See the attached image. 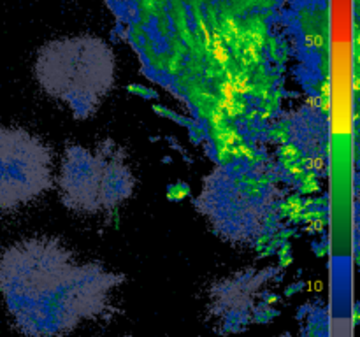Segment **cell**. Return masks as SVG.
Segmentation results:
<instances>
[{
	"mask_svg": "<svg viewBox=\"0 0 360 337\" xmlns=\"http://www.w3.org/2000/svg\"><path fill=\"white\" fill-rule=\"evenodd\" d=\"M60 195L74 213L112 211L132 197L136 178L123 151L112 140L97 147L70 146L60 168Z\"/></svg>",
	"mask_w": 360,
	"mask_h": 337,
	"instance_id": "277c9868",
	"label": "cell"
},
{
	"mask_svg": "<svg viewBox=\"0 0 360 337\" xmlns=\"http://www.w3.org/2000/svg\"><path fill=\"white\" fill-rule=\"evenodd\" d=\"M115 55L102 39L74 35L42 46L34 72L42 90L65 102L74 118L94 114L115 83Z\"/></svg>",
	"mask_w": 360,
	"mask_h": 337,
	"instance_id": "3957f363",
	"label": "cell"
},
{
	"mask_svg": "<svg viewBox=\"0 0 360 337\" xmlns=\"http://www.w3.org/2000/svg\"><path fill=\"white\" fill-rule=\"evenodd\" d=\"M127 337H130V336H127Z\"/></svg>",
	"mask_w": 360,
	"mask_h": 337,
	"instance_id": "ba28073f",
	"label": "cell"
},
{
	"mask_svg": "<svg viewBox=\"0 0 360 337\" xmlns=\"http://www.w3.org/2000/svg\"><path fill=\"white\" fill-rule=\"evenodd\" d=\"M281 279L274 267L245 269L217 281L210 288V319L220 336H232L278 316V293L271 284Z\"/></svg>",
	"mask_w": 360,
	"mask_h": 337,
	"instance_id": "5b68a950",
	"label": "cell"
},
{
	"mask_svg": "<svg viewBox=\"0 0 360 337\" xmlns=\"http://www.w3.org/2000/svg\"><path fill=\"white\" fill-rule=\"evenodd\" d=\"M122 283V274L79 262L58 239H25L0 258V293L27 337L69 336L104 315Z\"/></svg>",
	"mask_w": 360,
	"mask_h": 337,
	"instance_id": "6da1fadb",
	"label": "cell"
},
{
	"mask_svg": "<svg viewBox=\"0 0 360 337\" xmlns=\"http://www.w3.org/2000/svg\"><path fill=\"white\" fill-rule=\"evenodd\" d=\"M299 337H329V336H326V333H319V336H316L315 332H309V330H308V332H306V330L302 329L301 330V336H299Z\"/></svg>",
	"mask_w": 360,
	"mask_h": 337,
	"instance_id": "52a82bcc",
	"label": "cell"
},
{
	"mask_svg": "<svg viewBox=\"0 0 360 337\" xmlns=\"http://www.w3.org/2000/svg\"><path fill=\"white\" fill-rule=\"evenodd\" d=\"M197 209L225 241L260 244L283 220V193L264 167L232 161L217 167L197 197Z\"/></svg>",
	"mask_w": 360,
	"mask_h": 337,
	"instance_id": "7a4b0ae2",
	"label": "cell"
},
{
	"mask_svg": "<svg viewBox=\"0 0 360 337\" xmlns=\"http://www.w3.org/2000/svg\"><path fill=\"white\" fill-rule=\"evenodd\" d=\"M51 185L48 146L23 128L0 126V209L37 199Z\"/></svg>",
	"mask_w": 360,
	"mask_h": 337,
	"instance_id": "8992f818",
	"label": "cell"
}]
</instances>
